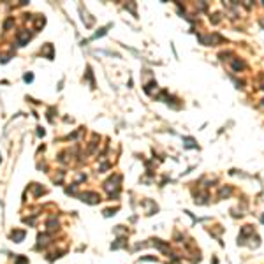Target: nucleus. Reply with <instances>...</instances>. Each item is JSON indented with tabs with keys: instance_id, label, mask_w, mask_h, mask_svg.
Masks as SVG:
<instances>
[{
	"instance_id": "nucleus-1",
	"label": "nucleus",
	"mask_w": 264,
	"mask_h": 264,
	"mask_svg": "<svg viewBox=\"0 0 264 264\" xmlns=\"http://www.w3.org/2000/svg\"><path fill=\"white\" fill-rule=\"evenodd\" d=\"M262 222H264V217H262Z\"/></svg>"
}]
</instances>
